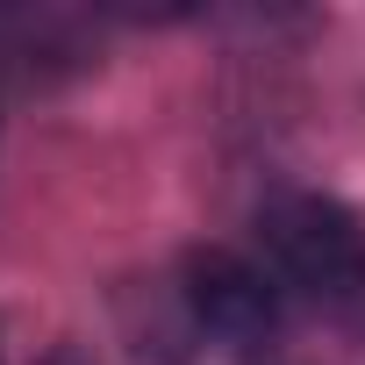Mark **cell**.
Wrapping results in <instances>:
<instances>
[{"mask_svg":"<svg viewBox=\"0 0 365 365\" xmlns=\"http://www.w3.org/2000/svg\"><path fill=\"white\" fill-rule=\"evenodd\" d=\"M258 244L272 279L308 301H351L365 287V230L322 194H279L258 208Z\"/></svg>","mask_w":365,"mask_h":365,"instance_id":"1","label":"cell"},{"mask_svg":"<svg viewBox=\"0 0 365 365\" xmlns=\"http://www.w3.org/2000/svg\"><path fill=\"white\" fill-rule=\"evenodd\" d=\"M179 308H187V329L201 344L230 358H258L279 336V294L237 251H194L187 272H179Z\"/></svg>","mask_w":365,"mask_h":365,"instance_id":"2","label":"cell"},{"mask_svg":"<svg viewBox=\"0 0 365 365\" xmlns=\"http://www.w3.org/2000/svg\"><path fill=\"white\" fill-rule=\"evenodd\" d=\"M43 365H79V358H72V351H58V358H43Z\"/></svg>","mask_w":365,"mask_h":365,"instance_id":"3","label":"cell"}]
</instances>
